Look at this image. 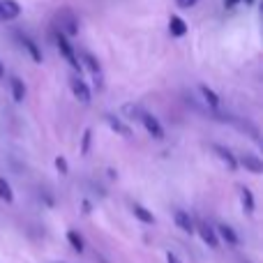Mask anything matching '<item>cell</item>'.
Returning <instances> with one entry per match:
<instances>
[{"label":"cell","mask_w":263,"mask_h":263,"mask_svg":"<svg viewBox=\"0 0 263 263\" xmlns=\"http://www.w3.org/2000/svg\"><path fill=\"white\" fill-rule=\"evenodd\" d=\"M134 118H139V120H141V125L145 127V132H148V134H153L155 139L162 141L164 136H166V132H164L162 123H159V120L155 118V116L150 114V111H145V109H134Z\"/></svg>","instance_id":"1"},{"label":"cell","mask_w":263,"mask_h":263,"mask_svg":"<svg viewBox=\"0 0 263 263\" xmlns=\"http://www.w3.org/2000/svg\"><path fill=\"white\" fill-rule=\"evenodd\" d=\"M55 44H58V49H60V53H63V58L67 60L69 65H72L77 72H81V63H79V55H77V51H74V46L69 44V40L65 35H60V32H55Z\"/></svg>","instance_id":"2"},{"label":"cell","mask_w":263,"mask_h":263,"mask_svg":"<svg viewBox=\"0 0 263 263\" xmlns=\"http://www.w3.org/2000/svg\"><path fill=\"white\" fill-rule=\"evenodd\" d=\"M194 231H199L201 240H203L208 247H213V250H217V247H219V238H217V233H215V229L210 227L208 222H203V219H199V222L194 224Z\"/></svg>","instance_id":"3"},{"label":"cell","mask_w":263,"mask_h":263,"mask_svg":"<svg viewBox=\"0 0 263 263\" xmlns=\"http://www.w3.org/2000/svg\"><path fill=\"white\" fill-rule=\"evenodd\" d=\"M238 166L247 168V171L254 173V176H261V173H263L261 157H256V155H252V153H242L240 157H238Z\"/></svg>","instance_id":"4"},{"label":"cell","mask_w":263,"mask_h":263,"mask_svg":"<svg viewBox=\"0 0 263 263\" xmlns=\"http://www.w3.org/2000/svg\"><path fill=\"white\" fill-rule=\"evenodd\" d=\"M69 86H72V92H74V97H77L81 104H90V100H92V92H90V88L86 86V81H81L79 77H72V81H69Z\"/></svg>","instance_id":"5"},{"label":"cell","mask_w":263,"mask_h":263,"mask_svg":"<svg viewBox=\"0 0 263 263\" xmlns=\"http://www.w3.org/2000/svg\"><path fill=\"white\" fill-rule=\"evenodd\" d=\"M213 153L217 155L219 159H222V164L229 168V171H236V168H238V157H236V155H233L229 148H224V145L215 143V145H213Z\"/></svg>","instance_id":"6"},{"label":"cell","mask_w":263,"mask_h":263,"mask_svg":"<svg viewBox=\"0 0 263 263\" xmlns=\"http://www.w3.org/2000/svg\"><path fill=\"white\" fill-rule=\"evenodd\" d=\"M21 14V5L16 0H0V21H14Z\"/></svg>","instance_id":"7"},{"label":"cell","mask_w":263,"mask_h":263,"mask_svg":"<svg viewBox=\"0 0 263 263\" xmlns=\"http://www.w3.org/2000/svg\"><path fill=\"white\" fill-rule=\"evenodd\" d=\"M58 21H60V30H58L60 35H65V37L79 35V23L74 18V14H60Z\"/></svg>","instance_id":"8"},{"label":"cell","mask_w":263,"mask_h":263,"mask_svg":"<svg viewBox=\"0 0 263 263\" xmlns=\"http://www.w3.org/2000/svg\"><path fill=\"white\" fill-rule=\"evenodd\" d=\"M16 37H18V42L23 44V49L28 51V55H30L35 63H42V51H40V46H37V42L32 40V37H28V35H23V32H16Z\"/></svg>","instance_id":"9"},{"label":"cell","mask_w":263,"mask_h":263,"mask_svg":"<svg viewBox=\"0 0 263 263\" xmlns=\"http://www.w3.org/2000/svg\"><path fill=\"white\" fill-rule=\"evenodd\" d=\"M104 120L109 123V127L114 129L118 136H123V139H132V129H129V125H125L123 120H118L114 114H104Z\"/></svg>","instance_id":"10"},{"label":"cell","mask_w":263,"mask_h":263,"mask_svg":"<svg viewBox=\"0 0 263 263\" xmlns=\"http://www.w3.org/2000/svg\"><path fill=\"white\" fill-rule=\"evenodd\" d=\"M173 222H176V227L180 229V231L185 233H194V219L190 217V213H185V210H176V215H173Z\"/></svg>","instance_id":"11"},{"label":"cell","mask_w":263,"mask_h":263,"mask_svg":"<svg viewBox=\"0 0 263 263\" xmlns=\"http://www.w3.org/2000/svg\"><path fill=\"white\" fill-rule=\"evenodd\" d=\"M215 233H217V238H222V240H227L229 245H233V247H236L238 242H240V238H238V233L233 231V229L229 227V224H219V227L215 229Z\"/></svg>","instance_id":"12"},{"label":"cell","mask_w":263,"mask_h":263,"mask_svg":"<svg viewBox=\"0 0 263 263\" xmlns=\"http://www.w3.org/2000/svg\"><path fill=\"white\" fill-rule=\"evenodd\" d=\"M9 90H12L14 102H23V97H26V83L18 77H9Z\"/></svg>","instance_id":"13"},{"label":"cell","mask_w":263,"mask_h":263,"mask_svg":"<svg viewBox=\"0 0 263 263\" xmlns=\"http://www.w3.org/2000/svg\"><path fill=\"white\" fill-rule=\"evenodd\" d=\"M240 203H242V208H245L247 215H254L256 203H254V194H252L250 187H240Z\"/></svg>","instance_id":"14"},{"label":"cell","mask_w":263,"mask_h":263,"mask_svg":"<svg viewBox=\"0 0 263 263\" xmlns=\"http://www.w3.org/2000/svg\"><path fill=\"white\" fill-rule=\"evenodd\" d=\"M199 90H201V95H203L205 104H208L213 111H217V109H219V97H217V92H213V88H208L205 83H201Z\"/></svg>","instance_id":"15"},{"label":"cell","mask_w":263,"mask_h":263,"mask_svg":"<svg viewBox=\"0 0 263 263\" xmlns=\"http://www.w3.org/2000/svg\"><path fill=\"white\" fill-rule=\"evenodd\" d=\"M168 32H171L173 37H185L187 35V23L182 21L180 16H171V21H168Z\"/></svg>","instance_id":"16"},{"label":"cell","mask_w":263,"mask_h":263,"mask_svg":"<svg viewBox=\"0 0 263 263\" xmlns=\"http://www.w3.org/2000/svg\"><path fill=\"white\" fill-rule=\"evenodd\" d=\"M132 210H134V217L139 219V222H143V224H155V215L150 213L148 208H143V205L134 203V205H132Z\"/></svg>","instance_id":"17"},{"label":"cell","mask_w":263,"mask_h":263,"mask_svg":"<svg viewBox=\"0 0 263 263\" xmlns=\"http://www.w3.org/2000/svg\"><path fill=\"white\" fill-rule=\"evenodd\" d=\"M81 60H83V65H86V67L90 69L92 74H95V77L102 72V65H100V60H97L92 53H86V51H83V53H81ZM81 60H79V63H81ZM83 65H81V67H83Z\"/></svg>","instance_id":"18"},{"label":"cell","mask_w":263,"mask_h":263,"mask_svg":"<svg viewBox=\"0 0 263 263\" xmlns=\"http://www.w3.org/2000/svg\"><path fill=\"white\" fill-rule=\"evenodd\" d=\"M0 201H5V203H14V190L5 178H0Z\"/></svg>","instance_id":"19"},{"label":"cell","mask_w":263,"mask_h":263,"mask_svg":"<svg viewBox=\"0 0 263 263\" xmlns=\"http://www.w3.org/2000/svg\"><path fill=\"white\" fill-rule=\"evenodd\" d=\"M67 240H69V245H72V250H74V252H79V254H81V252L86 250L81 233H77V231H67Z\"/></svg>","instance_id":"20"},{"label":"cell","mask_w":263,"mask_h":263,"mask_svg":"<svg viewBox=\"0 0 263 263\" xmlns=\"http://www.w3.org/2000/svg\"><path fill=\"white\" fill-rule=\"evenodd\" d=\"M90 143H92V129L83 132V139H81V155L90 153Z\"/></svg>","instance_id":"21"},{"label":"cell","mask_w":263,"mask_h":263,"mask_svg":"<svg viewBox=\"0 0 263 263\" xmlns=\"http://www.w3.org/2000/svg\"><path fill=\"white\" fill-rule=\"evenodd\" d=\"M53 162H55V168H58V171H60V173H63V176H67V173H69V166H67V159H65V157H60V155H58V157H55V159H53Z\"/></svg>","instance_id":"22"},{"label":"cell","mask_w":263,"mask_h":263,"mask_svg":"<svg viewBox=\"0 0 263 263\" xmlns=\"http://www.w3.org/2000/svg\"><path fill=\"white\" fill-rule=\"evenodd\" d=\"M196 3H199V0H176V5H178V7H182V9H190V7H194Z\"/></svg>","instance_id":"23"},{"label":"cell","mask_w":263,"mask_h":263,"mask_svg":"<svg viewBox=\"0 0 263 263\" xmlns=\"http://www.w3.org/2000/svg\"><path fill=\"white\" fill-rule=\"evenodd\" d=\"M166 263H180V259H178L176 254H171V252H168V254H166Z\"/></svg>","instance_id":"24"},{"label":"cell","mask_w":263,"mask_h":263,"mask_svg":"<svg viewBox=\"0 0 263 263\" xmlns=\"http://www.w3.org/2000/svg\"><path fill=\"white\" fill-rule=\"evenodd\" d=\"M238 3H240V0H224V5H227V7H236Z\"/></svg>","instance_id":"25"},{"label":"cell","mask_w":263,"mask_h":263,"mask_svg":"<svg viewBox=\"0 0 263 263\" xmlns=\"http://www.w3.org/2000/svg\"><path fill=\"white\" fill-rule=\"evenodd\" d=\"M5 77V67H3V63H0V79Z\"/></svg>","instance_id":"26"},{"label":"cell","mask_w":263,"mask_h":263,"mask_svg":"<svg viewBox=\"0 0 263 263\" xmlns=\"http://www.w3.org/2000/svg\"><path fill=\"white\" fill-rule=\"evenodd\" d=\"M245 3H247V5H254V3H256V0H245Z\"/></svg>","instance_id":"27"}]
</instances>
